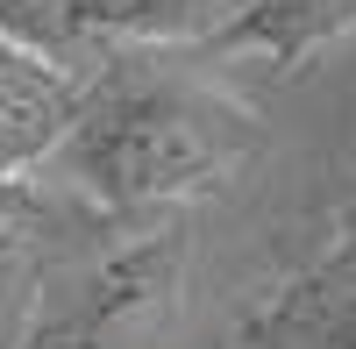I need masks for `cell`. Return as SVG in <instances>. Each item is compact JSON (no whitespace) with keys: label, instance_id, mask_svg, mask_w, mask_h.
Masks as SVG:
<instances>
[{"label":"cell","instance_id":"cell-1","mask_svg":"<svg viewBox=\"0 0 356 349\" xmlns=\"http://www.w3.org/2000/svg\"><path fill=\"white\" fill-rule=\"evenodd\" d=\"M250 143V114L221 100L214 86L122 72L79 100V122L57 143V157L107 207H164V200H200L228 186Z\"/></svg>","mask_w":356,"mask_h":349},{"label":"cell","instance_id":"cell-2","mask_svg":"<svg viewBox=\"0 0 356 349\" xmlns=\"http://www.w3.org/2000/svg\"><path fill=\"white\" fill-rule=\"evenodd\" d=\"M250 0H36L29 15H0L29 43H221Z\"/></svg>","mask_w":356,"mask_h":349},{"label":"cell","instance_id":"cell-3","mask_svg":"<svg viewBox=\"0 0 356 349\" xmlns=\"http://www.w3.org/2000/svg\"><path fill=\"white\" fill-rule=\"evenodd\" d=\"M72 122H79V93L65 65L0 22V179H22L29 164L57 157Z\"/></svg>","mask_w":356,"mask_h":349},{"label":"cell","instance_id":"cell-4","mask_svg":"<svg viewBox=\"0 0 356 349\" xmlns=\"http://www.w3.org/2000/svg\"><path fill=\"white\" fill-rule=\"evenodd\" d=\"M171 257H178L171 243H143V250H122L114 264H100L93 285L79 293V314H72V328L57 335V349H107L136 314H150L164 300Z\"/></svg>","mask_w":356,"mask_h":349},{"label":"cell","instance_id":"cell-5","mask_svg":"<svg viewBox=\"0 0 356 349\" xmlns=\"http://www.w3.org/2000/svg\"><path fill=\"white\" fill-rule=\"evenodd\" d=\"M342 36H356V0H250V15L221 36V50H250L264 65H300Z\"/></svg>","mask_w":356,"mask_h":349},{"label":"cell","instance_id":"cell-6","mask_svg":"<svg viewBox=\"0 0 356 349\" xmlns=\"http://www.w3.org/2000/svg\"><path fill=\"white\" fill-rule=\"evenodd\" d=\"M292 335L300 349H356V243L342 257H328L292 300Z\"/></svg>","mask_w":356,"mask_h":349},{"label":"cell","instance_id":"cell-7","mask_svg":"<svg viewBox=\"0 0 356 349\" xmlns=\"http://www.w3.org/2000/svg\"><path fill=\"white\" fill-rule=\"evenodd\" d=\"M29 236H36V200H29L22 179H0V271L22 264Z\"/></svg>","mask_w":356,"mask_h":349}]
</instances>
